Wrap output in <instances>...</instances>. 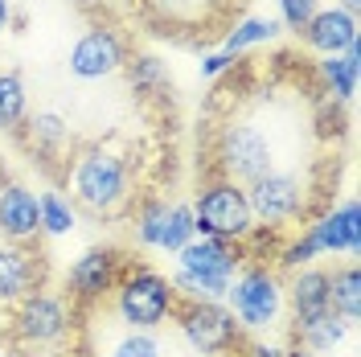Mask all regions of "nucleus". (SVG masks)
<instances>
[{
    "label": "nucleus",
    "mask_w": 361,
    "mask_h": 357,
    "mask_svg": "<svg viewBox=\"0 0 361 357\" xmlns=\"http://www.w3.org/2000/svg\"><path fill=\"white\" fill-rule=\"evenodd\" d=\"M238 246L222 238H193L177 250V275L173 291H185V300H222L230 291V279L238 275Z\"/></svg>",
    "instance_id": "nucleus-1"
},
{
    "label": "nucleus",
    "mask_w": 361,
    "mask_h": 357,
    "mask_svg": "<svg viewBox=\"0 0 361 357\" xmlns=\"http://www.w3.org/2000/svg\"><path fill=\"white\" fill-rule=\"evenodd\" d=\"M74 201L87 210L90 218H111L128 201V164L111 148H87L74 160Z\"/></svg>",
    "instance_id": "nucleus-2"
},
{
    "label": "nucleus",
    "mask_w": 361,
    "mask_h": 357,
    "mask_svg": "<svg viewBox=\"0 0 361 357\" xmlns=\"http://www.w3.org/2000/svg\"><path fill=\"white\" fill-rule=\"evenodd\" d=\"M177 308V291L173 284L152 267H123L119 284H115V313L128 329L152 333L160 329Z\"/></svg>",
    "instance_id": "nucleus-3"
},
{
    "label": "nucleus",
    "mask_w": 361,
    "mask_h": 357,
    "mask_svg": "<svg viewBox=\"0 0 361 357\" xmlns=\"http://www.w3.org/2000/svg\"><path fill=\"white\" fill-rule=\"evenodd\" d=\"M173 320H177L180 337L202 357H230V353H243L247 349L243 325L218 300H185V296H177Z\"/></svg>",
    "instance_id": "nucleus-4"
},
{
    "label": "nucleus",
    "mask_w": 361,
    "mask_h": 357,
    "mask_svg": "<svg viewBox=\"0 0 361 357\" xmlns=\"http://www.w3.org/2000/svg\"><path fill=\"white\" fill-rule=\"evenodd\" d=\"M193 210V230L202 238H222V243H243L255 234V214H250L247 189L238 181H209L197 201L189 205Z\"/></svg>",
    "instance_id": "nucleus-5"
},
{
    "label": "nucleus",
    "mask_w": 361,
    "mask_h": 357,
    "mask_svg": "<svg viewBox=\"0 0 361 357\" xmlns=\"http://www.w3.org/2000/svg\"><path fill=\"white\" fill-rule=\"evenodd\" d=\"M218 160L226 169V181H259L275 173V148H271L267 132L259 123H247V119H230L218 135Z\"/></svg>",
    "instance_id": "nucleus-6"
},
{
    "label": "nucleus",
    "mask_w": 361,
    "mask_h": 357,
    "mask_svg": "<svg viewBox=\"0 0 361 357\" xmlns=\"http://www.w3.org/2000/svg\"><path fill=\"white\" fill-rule=\"evenodd\" d=\"M230 313L243 329H267L283 313V288L279 275L267 267H247L230 279Z\"/></svg>",
    "instance_id": "nucleus-7"
},
{
    "label": "nucleus",
    "mask_w": 361,
    "mask_h": 357,
    "mask_svg": "<svg viewBox=\"0 0 361 357\" xmlns=\"http://www.w3.org/2000/svg\"><path fill=\"white\" fill-rule=\"evenodd\" d=\"M247 201H250V214H255V222L263 226H288L292 218L304 214V205H308V189H304V181L292 177V173H267V177L250 181L247 185Z\"/></svg>",
    "instance_id": "nucleus-8"
},
{
    "label": "nucleus",
    "mask_w": 361,
    "mask_h": 357,
    "mask_svg": "<svg viewBox=\"0 0 361 357\" xmlns=\"http://www.w3.org/2000/svg\"><path fill=\"white\" fill-rule=\"evenodd\" d=\"M123 62H128V45L107 25L90 29L87 37H78V45L70 49V74L74 78H107Z\"/></svg>",
    "instance_id": "nucleus-9"
},
{
    "label": "nucleus",
    "mask_w": 361,
    "mask_h": 357,
    "mask_svg": "<svg viewBox=\"0 0 361 357\" xmlns=\"http://www.w3.org/2000/svg\"><path fill=\"white\" fill-rule=\"evenodd\" d=\"M119 255L115 250H87L74 267H70L66 284H70V296L78 300V304H99V300H107L119 284Z\"/></svg>",
    "instance_id": "nucleus-10"
},
{
    "label": "nucleus",
    "mask_w": 361,
    "mask_h": 357,
    "mask_svg": "<svg viewBox=\"0 0 361 357\" xmlns=\"http://www.w3.org/2000/svg\"><path fill=\"white\" fill-rule=\"evenodd\" d=\"M70 329V313L66 304L49 291H33L25 296L21 308H17V337L29 341V345H49Z\"/></svg>",
    "instance_id": "nucleus-11"
},
{
    "label": "nucleus",
    "mask_w": 361,
    "mask_h": 357,
    "mask_svg": "<svg viewBox=\"0 0 361 357\" xmlns=\"http://www.w3.org/2000/svg\"><path fill=\"white\" fill-rule=\"evenodd\" d=\"M0 234L17 246H29L42 234V205L37 193L25 189L17 181H4L0 185Z\"/></svg>",
    "instance_id": "nucleus-12"
},
{
    "label": "nucleus",
    "mask_w": 361,
    "mask_h": 357,
    "mask_svg": "<svg viewBox=\"0 0 361 357\" xmlns=\"http://www.w3.org/2000/svg\"><path fill=\"white\" fill-rule=\"evenodd\" d=\"M45 259L29 246H0V304H21L25 296L42 291Z\"/></svg>",
    "instance_id": "nucleus-13"
},
{
    "label": "nucleus",
    "mask_w": 361,
    "mask_h": 357,
    "mask_svg": "<svg viewBox=\"0 0 361 357\" xmlns=\"http://www.w3.org/2000/svg\"><path fill=\"white\" fill-rule=\"evenodd\" d=\"M300 33H304V45H312L324 58L361 45V21L353 13H345V8H316V17Z\"/></svg>",
    "instance_id": "nucleus-14"
},
{
    "label": "nucleus",
    "mask_w": 361,
    "mask_h": 357,
    "mask_svg": "<svg viewBox=\"0 0 361 357\" xmlns=\"http://www.w3.org/2000/svg\"><path fill=\"white\" fill-rule=\"evenodd\" d=\"M361 214H357V201H341V205H333L324 218L316 226H308L312 230V238L320 250H345V255H353L357 250V238H361Z\"/></svg>",
    "instance_id": "nucleus-15"
},
{
    "label": "nucleus",
    "mask_w": 361,
    "mask_h": 357,
    "mask_svg": "<svg viewBox=\"0 0 361 357\" xmlns=\"http://www.w3.org/2000/svg\"><path fill=\"white\" fill-rule=\"evenodd\" d=\"M288 300H292L295 329L308 325V320H316V316L333 313V308H329V271H320V267L295 271L292 288H288Z\"/></svg>",
    "instance_id": "nucleus-16"
},
{
    "label": "nucleus",
    "mask_w": 361,
    "mask_h": 357,
    "mask_svg": "<svg viewBox=\"0 0 361 357\" xmlns=\"http://www.w3.org/2000/svg\"><path fill=\"white\" fill-rule=\"evenodd\" d=\"M357 74H361V45L345 49V54H329L320 62V83L333 95V103H349L357 90Z\"/></svg>",
    "instance_id": "nucleus-17"
},
{
    "label": "nucleus",
    "mask_w": 361,
    "mask_h": 357,
    "mask_svg": "<svg viewBox=\"0 0 361 357\" xmlns=\"http://www.w3.org/2000/svg\"><path fill=\"white\" fill-rule=\"evenodd\" d=\"M329 308L353 329L361 320V271L353 263H345L329 275Z\"/></svg>",
    "instance_id": "nucleus-18"
},
{
    "label": "nucleus",
    "mask_w": 361,
    "mask_h": 357,
    "mask_svg": "<svg viewBox=\"0 0 361 357\" xmlns=\"http://www.w3.org/2000/svg\"><path fill=\"white\" fill-rule=\"evenodd\" d=\"M345 333H349V325L337 313H324L295 329V345H304L308 353H324V349H337L341 341H345Z\"/></svg>",
    "instance_id": "nucleus-19"
},
{
    "label": "nucleus",
    "mask_w": 361,
    "mask_h": 357,
    "mask_svg": "<svg viewBox=\"0 0 361 357\" xmlns=\"http://www.w3.org/2000/svg\"><path fill=\"white\" fill-rule=\"evenodd\" d=\"M279 33V21H271V17H247V21H234L230 29L222 33V54H243L250 45H263L271 42Z\"/></svg>",
    "instance_id": "nucleus-20"
},
{
    "label": "nucleus",
    "mask_w": 361,
    "mask_h": 357,
    "mask_svg": "<svg viewBox=\"0 0 361 357\" xmlns=\"http://www.w3.org/2000/svg\"><path fill=\"white\" fill-rule=\"evenodd\" d=\"M29 140L42 148V152H62L70 140V123L58 111H37L29 119Z\"/></svg>",
    "instance_id": "nucleus-21"
},
{
    "label": "nucleus",
    "mask_w": 361,
    "mask_h": 357,
    "mask_svg": "<svg viewBox=\"0 0 361 357\" xmlns=\"http://www.w3.org/2000/svg\"><path fill=\"white\" fill-rule=\"evenodd\" d=\"M164 222H169V201L148 198L144 205H140V214H135V238H140L144 246H160Z\"/></svg>",
    "instance_id": "nucleus-22"
},
{
    "label": "nucleus",
    "mask_w": 361,
    "mask_h": 357,
    "mask_svg": "<svg viewBox=\"0 0 361 357\" xmlns=\"http://www.w3.org/2000/svg\"><path fill=\"white\" fill-rule=\"evenodd\" d=\"M25 119V83L21 74H0V128H17Z\"/></svg>",
    "instance_id": "nucleus-23"
},
{
    "label": "nucleus",
    "mask_w": 361,
    "mask_h": 357,
    "mask_svg": "<svg viewBox=\"0 0 361 357\" xmlns=\"http://www.w3.org/2000/svg\"><path fill=\"white\" fill-rule=\"evenodd\" d=\"M197 230H193V210L189 205H169V222H164V238H160V250H173L177 255L185 243H193Z\"/></svg>",
    "instance_id": "nucleus-24"
},
{
    "label": "nucleus",
    "mask_w": 361,
    "mask_h": 357,
    "mask_svg": "<svg viewBox=\"0 0 361 357\" xmlns=\"http://www.w3.org/2000/svg\"><path fill=\"white\" fill-rule=\"evenodd\" d=\"M37 205H42V230L45 234H70V230H74V205H70L62 193H42Z\"/></svg>",
    "instance_id": "nucleus-25"
},
{
    "label": "nucleus",
    "mask_w": 361,
    "mask_h": 357,
    "mask_svg": "<svg viewBox=\"0 0 361 357\" xmlns=\"http://www.w3.org/2000/svg\"><path fill=\"white\" fill-rule=\"evenodd\" d=\"M107 357H160V341L152 333L128 329V333L115 337V345L107 349Z\"/></svg>",
    "instance_id": "nucleus-26"
},
{
    "label": "nucleus",
    "mask_w": 361,
    "mask_h": 357,
    "mask_svg": "<svg viewBox=\"0 0 361 357\" xmlns=\"http://www.w3.org/2000/svg\"><path fill=\"white\" fill-rule=\"evenodd\" d=\"M164 83H169V74H164V62L160 58H148L144 54V58L132 62V87L135 90H160Z\"/></svg>",
    "instance_id": "nucleus-27"
},
{
    "label": "nucleus",
    "mask_w": 361,
    "mask_h": 357,
    "mask_svg": "<svg viewBox=\"0 0 361 357\" xmlns=\"http://www.w3.org/2000/svg\"><path fill=\"white\" fill-rule=\"evenodd\" d=\"M316 255H320V246H316L312 230H304V234H300L295 243L283 246V255H279V267H308Z\"/></svg>",
    "instance_id": "nucleus-28"
},
{
    "label": "nucleus",
    "mask_w": 361,
    "mask_h": 357,
    "mask_svg": "<svg viewBox=\"0 0 361 357\" xmlns=\"http://www.w3.org/2000/svg\"><path fill=\"white\" fill-rule=\"evenodd\" d=\"M316 17V0H279V21L288 25V29H304V25Z\"/></svg>",
    "instance_id": "nucleus-29"
},
{
    "label": "nucleus",
    "mask_w": 361,
    "mask_h": 357,
    "mask_svg": "<svg viewBox=\"0 0 361 357\" xmlns=\"http://www.w3.org/2000/svg\"><path fill=\"white\" fill-rule=\"evenodd\" d=\"M226 70H234V58L230 54H209V58H202V78H218V74H226Z\"/></svg>",
    "instance_id": "nucleus-30"
},
{
    "label": "nucleus",
    "mask_w": 361,
    "mask_h": 357,
    "mask_svg": "<svg viewBox=\"0 0 361 357\" xmlns=\"http://www.w3.org/2000/svg\"><path fill=\"white\" fill-rule=\"evenodd\" d=\"M243 353L247 357H283V349H279V345H267V341H250Z\"/></svg>",
    "instance_id": "nucleus-31"
},
{
    "label": "nucleus",
    "mask_w": 361,
    "mask_h": 357,
    "mask_svg": "<svg viewBox=\"0 0 361 357\" xmlns=\"http://www.w3.org/2000/svg\"><path fill=\"white\" fill-rule=\"evenodd\" d=\"M8 21H13V0H0V33L8 29Z\"/></svg>",
    "instance_id": "nucleus-32"
},
{
    "label": "nucleus",
    "mask_w": 361,
    "mask_h": 357,
    "mask_svg": "<svg viewBox=\"0 0 361 357\" xmlns=\"http://www.w3.org/2000/svg\"><path fill=\"white\" fill-rule=\"evenodd\" d=\"M283 357H316V353H308L304 345H292V349H283Z\"/></svg>",
    "instance_id": "nucleus-33"
},
{
    "label": "nucleus",
    "mask_w": 361,
    "mask_h": 357,
    "mask_svg": "<svg viewBox=\"0 0 361 357\" xmlns=\"http://www.w3.org/2000/svg\"><path fill=\"white\" fill-rule=\"evenodd\" d=\"M341 8H345V13H353V17H357V8H361V0H341Z\"/></svg>",
    "instance_id": "nucleus-34"
},
{
    "label": "nucleus",
    "mask_w": 361,
    "mask_h": 357,
    "mask_svg": "<svg viewBox=\"0 0 361 357\" xmlns=\"http://www.w3.org/2000/svg\"><path fill=\"white\" fill-rule=\"evenodd\" d=\"M78 4H94V0H78Z\"/></svg>",
    "instance_id": "nucleus-35"
},
{
    "label": "nucleus",
    "mask_w": 361,
    "mask_h": 357,
    "mask_svg": "<svg viewBox=\"0 0 361 357\" xmlns=\"http://www.w3.org/2000/svg\"><path fill=\"white\" fill-rule=\"evenodd\" d=\"M0 185H4V181H0Z\"/></svg>",
    "instance_id": "nucleus-36"
}]
</instances>
